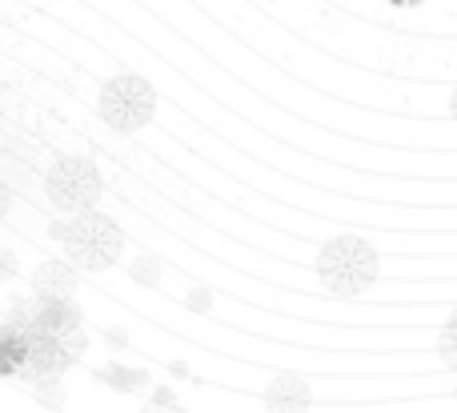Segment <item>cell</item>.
Here are the masks:
<instances>
[{
  "mask_svg": "<svg viewBox=\"0 0 457 413\" xmlns=\"http://www.w3.org/2000/svg\"><path fill=\"white\" fill-rule=\"evenodd\" d=\"M378 249L365 237H333L317 253V277L333 297H361L378 281Z\"/></svg>",
  "mask_w": 457,
  "mask_h": 413,
  "instance_id": "1",
  "label": "cell"
},
{
  "mask_svg": "<svg viewBox=\"0 0 457 413\" xmlns=\"http://www.w3.org/2000/svg\"><path fill=\"white\" fill-rule=\"evenodd\" d=\"M53 237L61 241L64 257L85 265V269H109L120 257V249H125V237H120L117 221L93 213V209L72 213V221H64V225H53Z\"/></svg>",
  "mask_w": 457,
  "mask_h": 413,
  "instance_id": "2",
  "label": "cell"
},
{
  "mask_svg": "<svg viewBox=\"0 0 457 413\" xmlns=\"http://www.w3.org/2000/svg\"><path fill=\"white\" fill-rule=\"evenodd\" d=\"M104 125H112L117 133H137L153 120L157 112V93H153L149 80L141 77H112L101 88V101H96Z\"/></svg>",
  "mask_w": 457,
  "mask_h": 413,
  "instance_id": "3",
  "label": "cell"
},
{
  "mask_svg": "<svg viewBox=\"0 0 457 413\" xmlns=\"http://www.w3.org/2000/svg\"><path fill=\"white\" fill-rule=\"evenodd\" d=\"M8 326L40 337H61V342H72L80 350V310L72 305V297H21L8 313Z\"/></svg>",
  "mask_w": 457,
  "mask_h": 413,
  "instance_id": "4",
  "label": "cell"
},
{
  "mask_svg": "<svg viewBox=\"0 0 457 413\" xmlns=\"http://www.w3.org/2000/svg\"><path fill=\"white\" fill-rule=\"evenodd\" d=\"M101 197V173H96L93 161L80 157H64L53 165L48 173V201L64 213H85V209L96 205Z\"/></svg>",
  "mask_w": 457,
  "mask_h": 413,
  "instance_id": "5",
  "label": "cell"
},
{
  "mask_svg": "<svg viewBox=\"0 0 457 413\" xmlns=\"http://www.w3.org/2000/svg\"><path fill=\"white\" fill-rule=\"evenodd\" d=\"M72 353H77L72 342L29 334V366H24L21 377H32V382H40V377H61L64 369L72 366Z\"/></svg>",
  "mask_w": 457,
  "mask_h": 413,
  "instance_id": "6",
  "label": "cell"
},
{
  "mask_svg": "<svg viewBox=\"0 0 457 413\" xmlns=\"http://www.w3.org/2000/svg\"><path fill=\"white\" fill-rule=\"evenodd\" d=\"M32 293L40 297H72L77 293V273L64 261H45L32 273Z\"/></svg>",
  "mask_w": 457,
  "mask_h": 413,
  "instance_id": "7",
  "label": "cell"
},
{
  "mask_svg": "<svg viewBox=\"0 0 457 413\" xmlns=\"http://www.w3.org/2000/svg\"><path fill=\"white\" fill-rule=\"evenodd\" d=\"M29 366V334L16 326H0V377H12V374H24Z\"/></svg>",
  "mask_w": 457,
  "mask_h": 413,
  "instance_id": "8",
  "label": "cell"
},
{
  "mask_svg": "<svg viewBox=\"0 0 457 413\" xmlns=\"http://www.w3.org/2000/svg\"><path fill=\"white\" fill-rule=\"evenodd\" d=\"M309 385L301 382V377H273L269 382V390H265V406L269 409H305L309 406Z\"/></svg>",
  "mask_w": 457,
  "mask_h": 413,
  "instance_id": "9",
  "label": "cell"
},
{
  "mask_svg": "<svg viewBox=\"0 0 457 413\" xmlns=\"http://www.w3.org/2000/svg\"><path fill=\"white\" fill-rule=\"evenodd\" d=\"M437 350H442V358H445V366L457 369V310L445 318V326H442V337H437Z\"/></svg>",
  "mask_w": 457,
  "mask_h": 413,
  "instance_id": "10",
  "label": "cell"
},
{
  "mask_svg": "<svg viewBox=\"0 0 457 413\" xmlns=\"http://www.w3.org/2000/svg\"><path fill=\"white\" fill-rule=\"evenodd\" d=\"M16 273H21V265H16V257L8 253V249H0V281H12Z\"/></svg>",
  "mask_w": 457,
  "mask_h": 413,
  "instance_id": "11",
  "label": "cell"
},
{
  "mask_svg": "<svg viewBox=\"0 0 457 413\" xmlns=\"http://www.w3.org/2000/svg\"><path fill=\"white\" fill-rule=\"evenodd\" d=\"M8 205H12V189H8V185L0 181V217L8 213Z\"/></svg>",
  "mask_w": 457,
  "mask_h": 413,
  "instance_id": "12",
  "label": "cell"
},
{
  "mask_svg": "<svg viewBox=\"0 0 457 413\" xmlns=\"http://www.w3.org/2000/svg\"><path fill=\"white\" fill-rule=\"evenodd\" d=\"M389 4H397V8H418V4H426V0H389Z\"/></svg>",
  "mask_w": 457,
  "mask_h": 413,
  "instance_id": "13",
  "label": "cell"
},
{
  "mask_svg": "<svg viewBox=\"0 0 457 413\" xmlns=\"http://www.w3.org/2000/svg\"><path fill=\"white\" fill-rule=\"evenodd\" d=\"M450 117L457 120V88H453V93H450Z\"/></svg>",
  "mask_w": 457,
  "mask_h": 413,
  "instance_id": "14",
  "label": "cell"
}]
</instances>
